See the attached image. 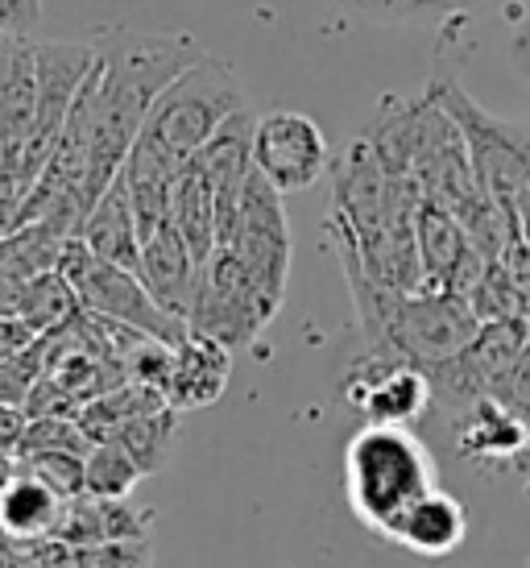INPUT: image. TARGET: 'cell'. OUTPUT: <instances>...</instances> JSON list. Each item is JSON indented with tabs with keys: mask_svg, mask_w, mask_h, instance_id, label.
<instances>
[{
	"mask_svg": "<svg viewBox=\"0 0 530 568\" xmlns=\"http://www.w3.org/2000/svg\"><path fill=\"white\" fill-rule=\"evenodd\" d=\"M92 42L100 54V92H95L92 159H88V174H83L88 212L121 179L129 150L137 145L157 95L207 54L191 33H145L129 30V26L104 30Z\"/></svg>",
	"mask_w": 530,
	"mask_h": 568,
	"instance_id": "cell-1",
	"label": "cell"
},
{
	"mask_svg": "<svg viewBox=\"0 0 530 568\" xmlns=\"http://www.w3.org/2000/svg\"><path fill=\"white\" fill-rule=\"evenodd\" d=\"M344 278L357 303V320L365 332V353L381 357H402L436 374L439 365L456 362L477 336H481V316L472 303L452 295V291H390L374 283L357 262H344Z\"/></svg>",
	"mask_w": 530,
	"mask_h": 568,
	"instance_id": "cell-2",
	"label": "cell"
},
{
	"mask_svg": "<svg viewBox=\"0 0 530 568\" xmlns=\"http://www.w3.org/2000/svg\"><path fill=\"white\" fill-rule=\"evenodd\" d=\"M439 489V465L415 427L360 424L344 448V498L360 527L390 539L394 523Z\"/></svg>",
	"mask_w": 530,
	"mask_h": 568,
	"instance_id": "cell-3",
	"label": "cell"
},
{
	"mask_svg": "<svg viewBox=\"0 0 530 568\" xmlns=\"http://www.w3.org/2000/svg\"><path fill=\"white\" fill-rule=\"evenodd\" d=\"M427 95L456 121L485 195L522 229V207L530 195V138L518 133L510 121L485 112L456 80H436Z\"/></svg>",
	"mask_w": 530,
	"mask_h": 568,
	"instance_id": "cell-4",
	"label": "cell"
},
{
	"mask_svg": "<svg viewBox=\"0 0 530 568\" xmlns=\"http://www.w3.org/2000/svg\"><path fill=\"white\" fill-rule=\"evenodd\" d=\"M241 109H249V104H245V92L236 83L233 67L216 54H203L200 63L187 67L166 92L157 95L141 138L162 145L179 162H191L216 138V129Z\"/></svg>",
	"mask_w": 530,
	"mask_h": 568,
	"instance_id": "cell-5",
	"label": "cell"
},
{
	"mask_svg": "<svg viewBox=\"0 0 530 568\" xmlns=\"http://www.w3.org/2000/svg\"><path fill=\"white\" fill-rule=\"evenodd\" d=\"M63 278L75 286L79 307L92 320H109L121 328H137L145 336H157L166 345H183L191 336V328L183 320H174L171 312H162L154 303V295L145 291V283L137 278V270L112 266L104 257H95L83 241H71L63 250Z\"/></svg>",
	"mask_w": 530,
	"mask_h": 568,
	"instance_id": "cell-6",
	"label": "cell"
},
{
	"mask_svg": "<svg viewBox=\"0 0 530 568\" xmlns=\"http://www.w3.org/2000/svg\"><path fill=\"white\" fill-rule=\"evenodd\" d=\"M274 316H278V303L262 295V286L245 274V266L236 262L233 253L216 250L207 257L187 316L191 336H207V341L224 345L228 353H241L269 328Z\"/></svg>",
	"mask_w": 530,
	"mask_h": 568,
	"instance_id": "cell-7",
	"label": "cell"
},
{
	"mask_svg": "<svg viewBox=\"0 0 530 568\" xmlns=\"http://www.w3.org/2000/svg\"><path fill=\"white\" fill-rule=\"evenodd\" d=\"M33 54H38V125H33V138L21 154L17 191H30L54 162L67 116L75 109L83 83L92 80L95 63H100L95 42H38L33 38Z\"/></svg>",
	"mask_w": 530,
	"mask_h": 568,
	"instance_id": "cell-8",
	"label": "cell"
},
{
	"mask_svg": "<svg viewBox=\"0 0 530 568\" xmlns=\"http://www.w3.org/2000/svg\"><path fill=\"white\" fill-rule=\"evenodd\" d=\"M220 250H228L245 266L262 295L278 303L286 300V278H291V229L282 212V191H274L262 174L253 171L245 200L236 207L233 233L224 237Z\"/></svg>",
	"mask_w": 530,
	"mask_h": 568,
	"instance_id": "cell-9",
	"label": "cell"
},
{
	"mask_svg": "<svg viewBox=\"0 0 530 568\" xmlns=\"http://www.w3.org/2000/svg\"><path fill=\"white\" fill-rule=\"evenodd\" d=\"M340 398L365 424L386 427H415L436 407L431 374L402 357H381V353H365L348 369V378L340 382Z\"/></svg>",
	"mask_w": 530,
	"mask_h": 568,
	"instance_id": "cell-10",
	"label": "cell"
},
{
	"mask_svg": "<svg viewBox=\"0 0 530 568\" xmlns=\"http://www.w3.org/2000/svg\"><path fill=\"white\" fill-rule=\"evenodd\" d=\"M253 166L282 195L312 191L332 171V145L307 112H265L253 129Z\"/></svg>",
	"mask_w": 530,
	"mask_h": 568,
	"instance_id": "cell-11",
	"label": "cell"
},
{
	"mask_svg": "<svg viewBox=\"0 0 530 568\" xmlns=\"http://www.w3.org/2000/svg\"><path fill=\"white\" fill-rule=\"evenodd\" d=\"M38 125V54L33 38H0V162L4 187L17 191L21 154Z\"/></svg>",
	"mask_w": 530,
	"mask_h": 568,
	"instance_id": "cell-12",
	"label": "cell"
},
{
	"mask_svg": "<svg viewBox=\"0 0 530 568\" xmlns=\"http://www.w3.org/2000/svg\"><path fill=\"white\" fill-rule=\"evenodd\" d=\"M253 129H257V116L249 109L233 112L224 125L216 129V138L203 145L195 154V166L203 171V179L212 183V195H216V212H220V245L233 233L236 207L245 200V187L253 179Z\"/></svg>",
	"mask_w": 530,
	"mask_h": 568,
	"instance_id": "cell-13",
	"label": "cell"
},
{
	"mask_svg": "<svg viewBox=\"0 0 530 568\" xmlns=\"http://www.w3.org/2000/svg\"><path fill=\"white\" fill-rule=\"evenodd\" d=\"M200 262L191 257L187 241L179 237V229L166 224L157 229L154 237L141 241V262L137 278L145 283V291L154 295V303L162 312H171L174 320L187 324L191 303H195V286H200Z\"/></svg>",
	"mask_w": 530,
	"mask_h": 568,
	"instance_id": "cell-14",
	"label": "cell"
},
{
	"mask_svg": "<svg viewBox=\"0 0 530 568\" xmlns=\"http://www.w3.org/2000/svg\"><path fill=\"white\" fill-rule=\"evenodd\" d=\"M465 539L468 510L448 489H431L427 498H419L390 531V544H398L410 556H422V560H444V556L460 552Z\"/></svg>",
	"mask_w": 530,
	"mask_h": 568,
	"instance_id": "cell-15",
	"label": "cell"
},
{
	"mask_svg": "<svg viewBox=\"0 0 530 568\" xmlns=\"http://www.w3.org/2000/svg\"><path fill=\"white\" fill-rule=\"evenodd\" d=\"M233 374V353L207 336H187L183 345H174L171 374L162 382V398L171 410L207 407L224 395Z\"/></svg>",
	"mask_w": 530,
	"mask_h": 568,
	"instance_id": "cell-16",
	"label": "cell"
},
{
	"mask_svg": "<svg viewBox=\"0 0 530 568\" xmlns=\"http://www.w3.org/2000/svg\"><path fill=\"white\" fill-rule=\"evenodd\" d=\"M415 237H419V257H422V278L427 291H452L456 274L465 270L472 253H481L468 241L465 224L456 221L448 207L422 200L419 216H415Z\"/></svg>",
	"mask_w": 530,
	"mask_h": 568,
	"instance_id": "cell-17",
	"label": "cell"
},
{
	"mask_svg": "<svg viewBox=\"0 0 530 568\" xmlns=\"http://www.w3.org/2000/svg\"><path fill=\"white\" fill-rule=\"evenodd\" d=\"M79 241H83L95 257L112 262V266L137 270L141 229H137V216H133V200H129L125 179H116V183L95 200V207L88 212L83 229H79Z\"/></svg>",
	"mask_w": 530,
	"mask_h": 568,
	"instance_id": "cell-18",
	"label": "cell"
},
{
	"mask_svg": "<svg viewBox=\"0 0 530 568\" xmlns=\"http://www.w3.org/2000/svg\"><path fill=\"white\" fill-rule=\"evenodd\" d=\"M460 457L468 460H510L527 448V419L510 410L501 398H481L477 407L460 415V436H456Z\"/></svg>",
	"mask_w": 530,
	"mask_h": 568,
	"instance_id": "cell-19",
	"label": "cell"
},
{
	"mask_svg": "<svg viewBox=\"0 0 530 568\" xmlns=\"http://www.w3.org/2000/svg\"><path fill=\"white\" fill-rule=\"evenodd\" d=\"M171 224L179 229V237L187 241L191 257H195L200 266H207V257L220 250V212H216L212 183L203 179V171L195 166V159L183 166L179 183H174Z\"/></svg>",
	"mask_w": 530,
	"mask_h": 568,
	"instance_id": "cell-20",
	"label": "cell"
},
{
	"mask_svg": "<svg viewBox=\"0 0 530 568\" xmlns=\"http://www.w3.org/2000/svg\"><path fill=\"white\" fill-rule=\"evenodd\" d=\"M63 498H54L42 481L17 474L9 486L0 489V527L17 539L50 536L63 523Z\"/></svg>",
	"mask_w": 530,
	"mask_h": 568,
	"instance_id": "cell-21",
	"label": "cell"
},
{
	"mask_svg": "<svg viewBox=\"0 0 530 568\" xmlns=\"http://www.w3.org/2000/svg\"><path fill=\"white\" fill-rule=\"evenodd\" d=\"M75 316H83L79 307L75 286L63 278V270H47L30 283L21 286V300H17V320L33 332V336H50V332L67 328Z\"/></svg>",
	"mask_w": 530,
	"mask_h": 568,
	"instance_id": "cell-22",
	"label": "cell"
},
{
	"mask_svg": "<svg viewBox=\"0 0 530 568\" xmlns=\"http://www.w3.org/2000/svg\"><path fill=\"white\" fill-rule=\"evenodd\" d=\"M171 436H174V410L162 407V410H150V415H137V419H129L112 440L125 448L129 457L137 460V469L145 477L157 474L162 465H166V453H171Z\"/></svg>",
	"mask_w": 530,
	"mask_h": 568,
	"instance_id": "cell-23",
	"label": "cell"
},
{
	"mask_svg": "<svg viewBox=\"0 0 530 568\" xmlns=\"http://www.w3.org/2000/svg\"><path fill=\"white\" fill-rule=\"evenodd\" d=\"M17 474L42 481L63 503H75L88 494V457H79V453H26Z\"/></svg>",
	"mask_w": 530,
	"mask_h": 568,
	"instance_id": "cell-24",
	"label": "cell"
},
{
	"mask_svg": "<svg viewBox=\"0 0 530 568\" xmlns=\"http://www.w3.org/2000/svg\"><path fill=\"white\" fill-rule=\"evenodd\" d=\"M141 477H145V474L137 469V460L129 457L116 440L92 444V453H88V494L121 503L129 489L137 486Z\"/></svg>",
	"mask_w": 530,
	"mask_h": 568,
	"instance_id": "cell-25",
	"label": "cell"
},
{
	"mask_svg": "<svg viewBox=\"0 0 530 568\" xmlns=\"http://www.w3.org/2000/svg\"><path fill=\"white\" fill-rule=\"evenodd\" d=\"M42 374H47V353H42V341H33V345L21 348L17 357L0 362V407H21V410L30 407Z\"/></svg>",
	"mask_w": 530,
	"mask_h": 568,
	"instance_id": "cell-26",
	"label": "cell"
},
{
	"mask_svg": "<svg viewBox=\"0 0 530 568\" xmlns=\"http://www.w3.org/2000/svg\"><path fill=\"white\" fill-rule=\"evenodd\" d=\"M42 21V0H0V38H30Z\"/></svg>",
	"mask_w": 530,
	"mask_h": 568,
	"instance_id": "cell-27",
	"label": "cell"
},
{
	"mask_svg": "<svg viewBox=\"0 0 530 568\" xmlns=\"http://www.w3.org/2000/svg\"><path fill=\"white\" fill-rule=\"evenodd\" d=\"M26 432H30V415H26V410L0 407V457H4V453H21Z\"/></svg>",
	"mask_w": 530,
	"mask_h": 568,
	"instance_id": "cell-28",
	"label": "cell"
},
{
	"mask_svg": "<svg viewBox=\"0 0 530 568\" xmlns=\"http://www.w3.org/2000/svg\"><path fill=\"white\" fill-rule=\"evenodd\" d=\"M348 4L381 17H415V13H427V9H439V4H452V0H348Z\"/></svg>",
	"mask_w": 530,
	"mask_h": 568,
	"instance_id": "cell-29",
	"label": "cell"
},
{
	"mask_svg": "<svg viewBox=\"0 0 530 568\" xmlns=\"http://www.w3.org/2000/svg\"><path fill=\"white\" fill-rule=\"evenodd\" d=\"M26 229V191H0V241Z\"/></svg>",
	"mask_w": 530,
	"mask_h": 568,
	"instance_id": "cell-30",
	"label": "cell"
},
{
	"mask_svg": "<svg viewBox=\"0 0 530 568\" xmlns=\"http://www.w3.org/2000/svg\"><path fill=\"white\" fill-rule=\"evenodd\" d=\"M38 336H33L21 320H9V316H0V362H9V357H17L21 348H30Z\"/></svg>",
	"mask_w": 530,
	"mask_h": 568,
	"instance_id": "cell-31",
	"label": "cell"
},
{
	"mask_svg": "<svg viewBox=\"0 0 530 568\" xmlns=\"http://www.w3.org/2000/svg\"><path fill=\"white\" fill-rule=\"evenodd\" d=\"M510 54H514V67L518 71H530V17L518 26L514 42H510Z\"/></svg>",
	"mask_w": 530,
	"mask_h": 568,
	"instance_id": "cell-32",
	"label": "cell"
}]
</instances>
